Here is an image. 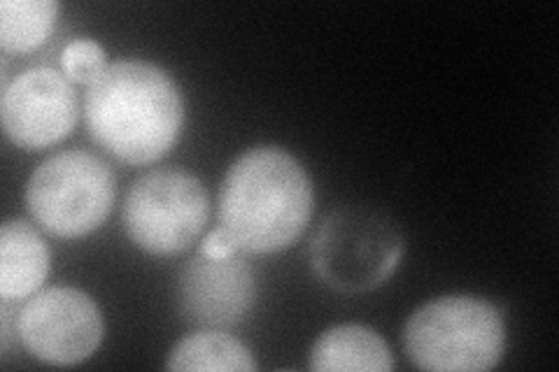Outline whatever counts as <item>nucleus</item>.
<instances>
[{"label":"nucleus","mask_w":559,"mask_h":372,"mask_svg":"<svg viewBox=\"0 0 559 372\" xmlns=\"http://www.w3.org/2000/svg\"><path fill=\"white\" fill-rule=\"evenodd\" d=\"M84 121L105 152L124 164L147 166L178 145L185 127L182 92L162 65L117 61L86 86Z\"/></svg>","instance_id":"f257e3e1"},{"label":"nucleus","mask_w":559,"mask_h":372,"mask_svg":"<svg viewBox=\"0 0 559 372\" xmlns=\"http://www.w3.org/2000/svg\"><path fill=\"white\" fill-rule=\"evenodd\" d=\"M312 182L283 147L240 154L219 191V226L240 252L275 254L304 236L312 217Z\"/></svg>","instance_id":"f03ea898"},{"label":"nucleus","mask_w":559,"mask_h":372,"mask_svg":"<svg viewBox=\"0 0 559 372\" xmlns=\"http://www.w3.org/2000/svg\"><path fill=\"white\" fill-rule=\"evenodd\" d=\"M408 359L433 372H483L503 359L501 312L478 296H443L417 308L406 322Z\"/></svg>","instance_id":"7ed1b4c3"},{"label":"nucleus","mask_w":559,"mask_h":372,"mask_svg":"<svg viewBox=\"0 0 559 372\" xmlns=\"http://www.w3.org/2000/svg\"><path fill=\"white\" fill-rule=\"evenodd\" d=\"M404 256V236L380 209L343 205L329 212L310 242V265L338 293L382 287Z\"/></svg>","instance_id":"20e7f679"},{"label":"nucleus","mask_w":559,"mask_h":372,"mask_svg":"<svg viewBox=\"0 0 559 372\" xmlns=\"http://www.w3.org/2000/svg\"><path fill=\"white\" fill-rule=\"evenodd\" d=\"M117 196L112 168L96 154L73 149L49 156L26 184V207L49 236L78 240L110 217Z\"/></svg>","instance_id":"39448f33"},{"label":"nucleus","mask_w":559,"mask_h":372,"mask_svg":"<svg viewBox=\"0 0 559 372\" xmlns=\"http://www.w3.org/2000/svg\"><path fill=\"white\" fill-rule=\"evenodd\" d=\"M210 199L203 182L187 170H152L138 177L121 207V224L140 250L175 256L189 250L207 224Z\"/></svg>","instance_id":"423d86ee"},{"label":"nucleus","mask_w":559,"mask_h":372,"mask_svg":"<svg viewBox=\"0 0 559 372\" xmlns=\"http://www.w3.org/2000/svg\"><path fill=\"white\" fill-rule=\"evenodd\" d=\"M14 331L33 359L49 365H78L98 351L105 328L90 293L51 287L31 296L16 316Z\"/></svg>","instance_id":"0eeeda50"},{"label":"nucleus","mask_w":559,"mask_h":372,"mask_svg":"<svg viewBox=\"0 0 559 372\" xmlns=\"http://www.w3.org/2000/svg\"><path fill=\"white\" fill-rule=\"evenodd\" d=\"M0 119L10 143L26 152L59 145L78 123L73 82L51 68H28L3 86Z\"/></svg>","instance_id":"6e6552de"},{"label":"nucleus","mask_w":559,"mask_h":372,"mask_svg":"<svg viewBox=\"0 0 559 372\" xmlns=\"http://www.w3.org/2000/svg\"><path fill=\"white\" fill-rule=\"evenodd\" d=\"M178 308L187 322L205 328H231L250 314L257 281L248 261L194 256L178 275Z\"/></svg>","instance_id":"1a4fd4ad"},{"label":"nucleus","mask_w":559,"mask_h":372,"mask_svg":"<svg viewBox=\"0 0 559 372\" xmlns=\"http://www.w3.org/2000/svg\"><path fill=\"white\" fill-rule=\"evenodd\" d=\"M49 275V247L26 219H8L0 228V298L22 303L38 293Z\"/></svg>","instance_id":"9d476101"},{"label":"nucleus","mask_w":559,"mask_h":372,"mask_svg":"<svg viewBox=\"0 0 559 372\" xmlns=\"http://www.w3.org/2000/svg\"><path fill=\"white\" fill-rule=\"evenodd\" d=\"M392 368L388 343L359 324L324 331L310 349V370L314 372H390Z\"/></svg>","instance_id":"9b49d317"},{"label":"nucleus","mask_w":559,"mask_h":372,"mask_svg":"<svg viewBox=\"0 0 559 372\" xmlns=\"http://www.w3.org/2000/svg\"><path fill=\"white\" fill-rule=\"evenodd\" d=\"M168 370H213V372H252L257 361L252 351L224 331H199L182 338L170 349Z\"/></svg>","instance_id":"f8f14e48"},{"label":"nucleus","mask_w":559,"mask_h":372,"mask_svg":"<svg viewBox=\"0 0 559 372\" xmlns=\"http://www.w3.org/2000/svg\"><path fill=\"white\" fill-rule=\"evenodd\" d=\"M57 0H3L0 3V47L5 55H28L43 47L57 26Z\"/></svg>","instance_id":"ddd939ff"},{"label":"nucleus","mask_w":559,"mask_h":372,"mask_svg":"<svg viewBox=\"0 0 559 372\" xmlns=\"http://www.w3.org/2000/svg\"><path fill=\"white\" fill-rule=\"evenodd\" d=\"M61 68L70 82L90 86L108 68V61H105V51L96 40L78 38L63 47Z\"/></svg>","instance_id":"4468645a"},{"label":"nucleus","mask_w":559,"mask_h":372,"mask_svg":"<svg viewBox=\"0 0 559 372\" xmlns=\"http://www.w3.org/2000/svg\"><path fill=\"white\" fill-rule=\"evenodd\" d=\"M240 250L236 247V242L231 240V236L226 233L222 226L213 228L210 233L205 236L203 244H201V254L207 259H229L236 256Z\"/></svg>","instance_id":"2eb2a0df"}]
</instances>
